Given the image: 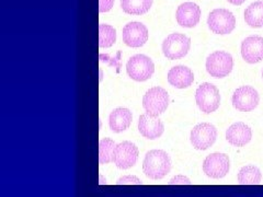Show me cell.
<instances>
[{"instance_id": "obj_1", "label": "cell", "mask_w": 263, "mask_h": 197, "mask_svg": "<svg viewBox=\"0 0 263 197\" xmlns=\"http://www.w3.org/2000/svg\"><path fill=\"white\" fill-rule=\"evenodd\" d=\"M171 170V160L163 150H151L145 155L143 171L147 178L152 180H161Z\"/></svg>"}, {"instance_id": "obj_2", "label": "cell", "mask_w": 263, "mask_h": 197, "mask_svg": "<svg viewBox=\"0 0 263 197\" xmlns=\"http://www.w3.org/2000/svg\"><path fill=\"white\" fill-rule=\"evenodd\" d=\"M195 100L203 113L211 114L219 108L220 94L216 86L210 82H204L196 90Z\"/></svg>"}, {"instance_id": "obj_3", "label": "cell", "mask_w": 263, "mask_h": 197, "mask_svg": "<svg viewBox=\"0 0 263 197\" xmlns=\"http://www.w3.org/2000/svg\"><path fill=\"white\" fill-rule=\"evenodd\" d=\"M233 67V57L227 52H214L206 60V71L214 78H225L232 72Z\"/></svg>"}, {"instance_id": "obj_4", "label": "cell", "mask_w": 263, "mask_h": 197, "mask_svg": "<svg viewBox=\"0 0 263 197\" xmlns=\"http://www.w3.org/2000/svg\"><path fill=\"white\" fill-rule=\"evenodd\" d=\"M169 105L168 92L161 87H154L148 90L143 97V106L146 112L158 116L167 110Z\"/></svg>"}, {"instance_id": "obj_5", "label": "cell", "mask_w": 263, "mask_h": 197, "mask_svg": "<svg viewBox=\"0 0 263 197\" xmlns=\"http://www.w3.org/2000/svg\"><path fill=\"white\" fill-rule=\"evenodd\" d=\"M191 40L184 34L172 33L162 43V53L168 60H180L190 51Z\"/></svg>"}, {"instance_id": "obj_6", "label": "cell", "mask_w": 263, "mask_h": 197, "mask_svg": "<svg viewBox=\"0 0 263 197\" xmlns=\"http://www.w3.org/2000/svg\"><path fill=\"white\" fill-rule=\"evenodd\" d=\"M127 75L135 81H146L155 71V65L146 55H135L130 57L126 64Z\"/></svg>"}, {"instance_id": "obj_7", "label": "cell", "mask_w": 263, "mask_h": 197, "mask_svg": "<svg viewBox=\"0 0 263 197\" xmlns=\"http://www.w3.org/2000/svg\"><path fill=\"white\" fill-rule=\"evenodd\" d=\"M208 26L210 30L216 34H229L236 28V18L227 9H215L209 15Z\"/></svg>"}, {"instance_id": "obj_8", "label": "cell", "mask_w": 263, "mask_h": 197, "mask_svg": "<svg viewBox=\"0 0 263 197\" xmlns=\"http://www.w3.org/2000/svg\"><path fill=\"white\" fill-rule=\"evenodd\" d=\"M217 129L210 123L196 125L190 135V141L196 150H206L216 142Z\"/></svg>"}, {"instance_id": "obj_9", "label": "cell", "mask_w": 263, "mask_h": 197, "mask_svg": "<svg viewBox=\"0 0 263 197\" xmlns=\"http://www.w3.org/2000/svg\"><path fill=\"white\" fill-rule=\"evenodd\" d=\"M260 96L258 91L250 86L238 88L232 97L234 108L241 112H250L254 110L258 106Z\"/></svg>"}, {"instance_id": "obj_10", "label": "cell", "mask_w": 263, "mask_h": 197, "mask_svg": "<svg viewBox=\"0 0 263 197\" xmlns=\"http://www.w3.org/2000/svg\"><path fill=\"white\" fill-rule=\"evenodd\" d=\"M203 171L209 178L221 179L229 172V158L225 153L215 152L208 155L203 163Z\"/></svg>"}, {"instance_id": "obj_11", "label": "cell", "mask_w": 263, "mask_h": 197, "mask_svg": "<svg viewBox=\"0 0 263 197\" xmlns=\"http://www.w3.org/2000/svg\"><path fill=\"white\" fill-rule=\"evenodd\" d=\"M138 148L130 142H123L117 145L114 149L113 162L122 170L129 169L134 166L138 159Z\"/></svg>"}, {"instance_id": "obj_12", "label": "cell", "mask_w": 263, "mask_h": 197, "mask_svg": "<svg viewBox=\"0 0 263 197\" xmlns=\"http://www.w3.org/2000/svg\"><path fill=\"white\" fill-rule=\"evenodd\" d=\"M148 40V29L141 22H130L123 28V42L129 47H141Z\"/></svg>"}, {"instance_id": "obj_13", "label": "cell", "mask_w": 263, "mask_h": 197, "mask_svg": "<svg viewBox=\"0 0 263 197\" xmlns=\"http://www.w3.org/2000/svg\"><path fill=\"white\" fill-rule=\"evenodd\" d=\"M138 130L142 136L154 141V139L159 138L163 134L164 127L162 122L157 116L146 113L141 115V117H139Z\"/></svg>"}, {"instance_id": "obj_14", "label": "cell", "mask_w": 263, "mask_h": 197, "mask_svg": "<svg viewBox=\"0 0 263 197\" xmlns=\"http://www.w3.org/2000/svg\"><path fill=\"white\" fill-rule=\"evenodd\" d=\"M241 56L248 64H257L263 60V37L249 36L241 43Z\"/></svg>"}, {"instance_id": "obj_15", "label": "cell", "mask_w": 263, "mask_h": 197, "mask_svg": "<svg viewBox=\"0 0 263 197\" xmlns=\"http://www.w3.org/2000/svg\"><path fill=\"white\" fill-rule=\"evenodd\" d=\"M177 21L183 28H194L200 22L201 9L194 3H184L177 10Z\"/></svg>"}, {"instance_id": "obj_16", "label": "cell", "mask_w": 263, "mask_h": 197, "mask_svg": "<svg viewBox=\"0 0 263 197\" xmlns=\"http://www.w3.org/2000/svg\"><path fill=\"white\" fill-rule=\"evenodd\" d=\"M252 138L251 128L245 123H235L226 131L227 142L235 147H243L249 144Z\"/></svg>"}, {"instance_id": "obj_17", "label": "cell", "mask_w": 263, "mask_h": 197, "mask_svg": "<svg viewBox=\"0 0 263 197\" xmlns=\"http://www.w3.org/2000/svg\"><path fill=\"white\" fill-rule=\"evenodd\" d=\"M168 81L171 86L178 89H185L193 84L194 75L186 66H176L169 70Z\"/></svg>"}, {"instance_id": "obj_18", "label": "cell", "mask_w": 263, "mask_h": 197, "mask_svg": "<svg viewBox=\"0 0 263 197\" xmlns=\"http://www.w3.org/2000/svg\"><path fill=\"white\" fill-rule=\"evenodd\" d=\"M132 112L128 109H115L109 117V125L114 133H122L126 130L132 123Z\"/></svg>"}, {"instance_id": "obj_19", "label": "cell", "mask_w": 263, "mask_h": 197, "mask_svg": "<svg viewBox=\"0 0 263 197\" xmlns=\"http://www.w3.org/2000/svg\"><path fill=\"white\" fill-rule=\"evenodd\" d=\"M245 21L251 28L263 27V2L252 3L245 11Z\"/></svg>"}, {"instance_id": "obj_20", "label": "cell", "mask_w": 263, "mask_h": 197, "mask_svg": "<svg viewBox=\"0 0 263 197\" xmlns=\"http://www.w3.org/2000/svg\"><path fill=\"white\" fill-rule=\"evenodd\" d=\"M153 0H121L123 11L128 14L141 15L149 11Z\"/></svg>"}, {"instance_id": "obj_21", "label": "cell", "mask_w": 263, "mask_h": 197, "mask_svg": "<svg viewBox=\"0 0 263 197\" xmlns=\"http://www.w3.org/2000/svg\"><path fill=\"white\" fill-rule=\"evenodd\" d=\"M261 171L254 166L243 167L238 173V182L241 185H257L261 182Z\"/></svg>"}, {"instance_id": "obj_22", "label": "cell", "mask_w": 263, "mask_h": 197, "mask_svg": "<svg viewBox=\"0 0 263 197\" xmlns=\"http://www.w3.org/2000/svg\"><path fill=\"white\" fill-rule=\"evenodd\" d=\"M117 41V31L109 24L101 23L99 26V45L102 48L112 46Z\"/></svg>"}, {"instance_id": "obj_23", "label": "cell", "mask_w": 263, "mask_h": 197, "mask_svg": "<svg viewBox=\"0 0 263 197\" xmlns=\"http://www.w3.org/2000/svg\"><path fill=\"white\" fill-rule=\"evenodd\" d=\"M117 145L110 138H103L99 144V161L101 164H106L113 161L114 149Z\"/></svg>"}, {"instance_id": "obj_24", "label": "cell", "mask_w": 263, "mask_h": 197, "mask_svg": "<svg viewBox=\"0 0 263 197\" xmlns=\"http://www.w3.org/2000/svg\"><path fill=\"white\" fill-rule=\"evenodd\" d=\"M119 185L121 184H142V181L139 180L136 176H132V175H126L123 176L121 179H119V181L117 182Z\"/></svg>"}, {"instance_id": "obj_25", "label": "cell", "mask_w": 263, "mask_h": 197, "mask_svg": "<svg viewBox=\"0 0 263 197\" xmlns=\"http://www.w3.org/2000/svg\"><path fill=\"white\" fill-rule=\"evenodd\" d=\"M114 0H99V11L108 12L112 9Z\"/></svg>"}, {"instance_id": "obj_26", "label": "cell", "mask_w": 263, "mask_h": 197, "mask_svg": "<svg viewBox=\"0 0 263 197\" xmlns=\"http://www.w3.org/2000/svg\"><path fill=\"white\" fill-rule=\"evenodd\" d=\"M169 184H170V185H174V184H176V185H178V184H182V185L186 184V185H190L191 182H190V180H189L187 178H185V176H183V175H178V176H175L174 179H171Z\"/></svg>"}, {"instance_id": "obj_27", "label": "cell", "mask_w": 263, "mask_h": 197, "mask_svg": "<svg viewBox=\"0 0 263 197\" xmlns=\"http://www.w3.org/2000/svg\"><path fill=\"white\" fill-rule=\"evenodd\" d=\"M245 2H246V0H228V3L233 4V5H236V6H240V5H242Z\"/></svg>"}, {"instance_id": "obj_28", "label": "cell", "mask_w": 263, "mask_h": 197, "mask_svg": "<svg viewBox=\"0 0 263 197\" xmlns=\"http://www.w3.org/2000/svg\"><path fill=\"white\" fill-rule=\"evenodd\" d=\"M262 78H263V70H262Z\"/></svg>"}]
</instances>
